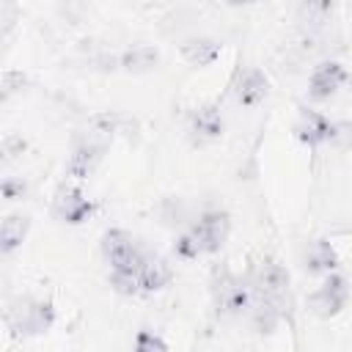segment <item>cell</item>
Wrapping results in <instances>:
<instances>
[{"label": "cell", "mask_w": 352, "mask_h": 352, "mask_svg": "<svg viewBox=\"0 0 352 352\" xmlns=\"http://www.w3.org/2000/svg\"><path fill=\"white\" fill-rule=\"evenodd\" d=\"M245 280L253 292V302L270 305L272 311L280 314V319H292V308H294L292 275L278 258H272V256L253 258L245 272Z\"/></svg>", "instance_id": "obj_1"}, {"label": "cell", "mask_w": 352, "mask_h": 352, "mask_svg": "<svg viewBox=\"0 0 352 352\" xmlns=\"http://www.w3.org/2000/svg\"><path fill=\"white\" fill-rule=\"evenodd\" d=\"M209 292L214 311L220 316H248L253 292L245 280V275H236L228 264H214L212 278H209Z\"/></svg>", "instance_id": "obj_2"}, {"label": "cell", "mask_w": 352, "mask_h": 352, "mask_svg": "<svg viewBox=\"0 0 352 352\" xmlns=\"http://www.w3.org/2000/svg\"><path fill=\"white\" fill-rule=\"evenodd\" d=\"M55 324V305L50 300H38V297H14L6 305V327L16 336L33 338V336H44L50 333V327Z\"/></svg>", "instance_id": "obj_3"}, {"label": "cell", "mask_w": 352, "mask_h": 352, "mask_svg": "<svg viewBox=\"0 0 352 352\" xmlns=\"http://www.w3.org/2000/svg\"><path fill=\"white\" fill-rule=\"evenodd\" d=\"M110 146V138L104 132H82L74 138L72 143V154H69V162H66V176L82 182L88 176H94V170L99 168L104 151Z\"/></svg>", "instance_id": "obj_4"}, {"label": "cell", "mask_w": 352, "mask_h": 352, "mask_svg": "<svg viewBox=\"0 0 352 352\" xmlns=\"http://www.w3.org/2000/svg\"><path fill=\"white\" fill-rule=\"evenodd\" d=\"M102 256L110 264V270H126L138 272L146 256V248L124 228H107L102 234Z\"/></svg>", "instance_id": "obj_5"}, {"label": "cell", "mask_w": 352, "mask_h": 352, "mask_svg": "<svg viewBox=\"0 0 352 352\" xmlns=\"http://www.w3.org/2000/svg\"><path fill=\"white\" fill-rule=\"evenodd\" d=\"M187 231L195 239L201 256H212V253L223 250V245L231 234V214L226 209H204Z\"/></svg>", "instance_id": "obj_6"}, {"label": "cell", "mask_w": 352, "mask_h": 352, "mask_svg": "<svg viewBox=\"0 0 352 352\" xmlns=\"http://www.w3.org/2000/svg\"><path fill=\"white\" fill-rule=\"evenodd\" d=\"M346 302H349V280L338 272L324 275V280L308 294V308L319 319L338 316L346 308Z\"/></svg>", "instance_id": "obj_7"}, {"label": "cell", "mask_w": 352, "mask_h": 352, "mask_svg": "<svg viewBox=\"0 0 352 352\" xmlns=\"http://www.w3.org/2000/svg\"><path fill=\"white\" fill-rule=\"evenodd\" d=\"M96 212V204L77 187V184H60L55 198H52V214L60 220V223H69V226H80L85 223L91 214Z\"/></svg>", "instance_id": "obj_8"}, {"label": "cell", "mask_w": 352, "mask_h": 352, "mask_svg": "<svg viewBox=\"0 0 352 352\" xmlns=\"http://www.w3.org/2000/svg\"><path fill=\"white\" fill-rule=\"evenodd\" d=\"M346 80H349V72H346L344 63H338V60H324V63H319V66L311 72V77H308V96H311L314 102H324V99L336 96V94L344 88Z\"/></svg>", "instance_id": "obj_9"}, {"label": "cell", "mask_w": 352, "mask_h": 352, "mask_svg": "<svg viewBox=\"0 0 352 352\" xmlns=\"http://www.w3.org/2000/svg\"><path fill=\"white\" fill-rule=\"evenodd\" d=\"M226 132V118L220 113L217 104H201L198 110H192L190 116V138L195 146H206L220 140Z\"/></svg>", "instance_id": "obj_10"}, {"label": "cell", "mask_w": 352, "mask_h": 352, "mask_svg": "<svg viewBox=\"0 0 352 352\" xmlns=\"http://www.w3.org/2000/svg\"><path fill=\"white\" fill-rule=\"evenodd\" d=\"M270 96V80L261 69H245L234 82V99L239 107H256Z\"/></svg>", "instance_id": "obj_11"}, {"label": "cell", "mask_w": 352, "mask_h": 352, "mask_svg": "<svg viewBox=\"0 0 352 352\" xmlns=\"http://www.w3.org/2000/svg\"><path fill=\"white\" fill-rule=\"evenodd\" d=\"M327 132H330V118L311 110V107H300L297 110V121H294V135L300 143L316 148L322 143H327Z\"/></svg>", "instance_id": "obj_12"}, {"label": "cell", "mask_w": 352, "mask_h": 352, "mask_svg": "<svg viewBox=\"0 0 352 352\" xmlns=\"http://www.w3.org/2000/svg\"><path fill=\"white\" fill-rule=\"evenodd\" d=\"M170 278H173V270H170V264L160 256V253H151V250H146V256H143V264H140V270H138V280H140V292H146V294H151V292H160V289H165L168 283H170Z\"/></svg>", "instance_id": "obj_13"}, {"label": "cell", "mask_w": 352, "mask_h": 352, "mask_svg": "<svg viewBox=\"0 0 352 352\" xmlns=\"http://www.w3.org/2000/svg\"><path fill=\"white\" fill-rule=\"evenodd\" d=\"M338 264H341V258H338L333 242H327V239H314V242H308V248H305V253H302V267H305V272H311V275H330V272L338 270Z\"/></svg>", "instance_id": "obj_14"}, {"label": "cell", "mask_w": 352, "mask_h": 352, "mask_svg": "<svg viewBox=\"0 0 352 352\" xmlns=\"http://www.w3.org/2000/svg\"><path fill=\"white\" fill-rule=\"evenodd\" d=\"M220 50H223V44H220L217 38H212V36H190V38H184L182 47H179L182 58H184L190 66H195V69L212 66V63L220 58Z\"/></svg>", "instance_id": "obj_15"}, {"label": "cell", "mask_w": 352, "mask_h": 352, "mask_svg": "<svg viewBox=\"0 0 352 352\" xmlns=\"http://www.w3.org/2000/svg\"><path fill=\"white\" fill-rule=\"evenodd\" d=\"M157 63H160V50L151 44H132L118 55V66L129 74H146L157 69Z\"/></svg>", "instance_id": "obj_16"}, {"label": "cell", "mask_w": 352, "mask_h": 352, "mask_svg": "<svg viewBox=\"0 0 352 352\" xmlns=\"http://www.w3.org/2000/svg\"><path fill=\"white\" fill-rule=\"evenodd\" d=\"M30 231V217L28 214H6L0 226V253L11 256L28 236Z\"/></svg>", "instance_id": "obj_17"}, {"label": "cell", "mask_w": 352, "mask_h": 352, "mask_svg": "<svg viewBox=\"0 0 352 352\" xmlns=\"http://www.w3.org/2000/svg\"><path fill=\"white\" fill-rule=\"evenodd\" d=\"M110 286H113V292H116V294H124V297H135V294H140L138 272L110 270Z\"/></svg>", "instance_id": "obj_18"}, {"label": "cell", "mask_w": 352, "mask_h": 352, "mask_svg": "<svg viewBox=\"0 0 352 352\" xmlns=\"http://www.w3.org/2000/svg\"><path fill=\"white\" fill-rule=\"evenodd\" d=\"M327 146H333V148H338V151L352 148V121H330Z\"/></svg>", "instance_id": "obj_19"}, {"label": "cell", "mask_w": 352, "mask_h": 352, "mask_svg": "<svg viewBox=\"0 0 352 352\" xmlns=\"http://www.w3.org/2000/svg\"><path fill=\"white\" fill-rule=\"evenodd\" d=\"M132 352H168V344L162 341V336H157L151 330H138Z\"/></svg>", "instance_id": "obj_20"}, {"label": "cell", "mask_w": 352, "mask_h": 352, "mask_svg": "<svg viewBox=\"0 0 352 352\" xmlns=\"http://www.w3.org/2000/svg\"><path fill=\"white\" fill-rule=\"evenodd\" d=\"M173 253H176L179 258H198V256H201V250H198L195 239L190 236V231H184L182 236H176V242H173Z\"/></svg>", "instance_id": "obj_21"}, {"label": "cell", "mask_w": 352, "mask_h": 352, "mask_svg": "<svg viewBox=\"0 0 352 352\" xmlns=\"http://www.w3.org/2000/svg\"><path fill=\"white\" fill-rule=\"evenodd\" d=\"M22 192H25V182H16L11 176L3 179V198L6 201H16V198H22Z\"/></svg>", "instance_id": "obj_22"}, {"label": "cell", "mask_w": 352, "mask_h": 352, "mask_svg": "<svg viewBox=\"0 0 352 352\" xmlns=\"http://www.w3.org/2000/svg\"><path fill=\"white\" fill-rule=\"evenodd\" d=\"M16 148L22 151V148H25V140H22V138H16V135H8V138L3 140V154H6V160H11Z\"/></svg>", "instance_id": "obj_23"}]
</instances>
